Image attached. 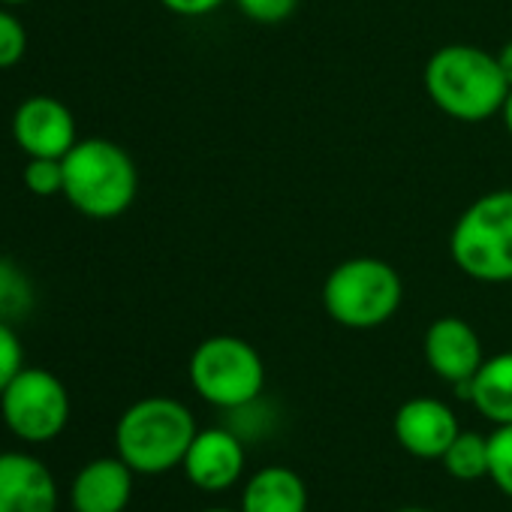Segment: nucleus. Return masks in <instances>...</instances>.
<instances>
[{"label":"nucleus","instance_id":"obj_27","mask_svg":"<svg viewBox=\"0 0 512 512\" xmlns=\"http://www.w3.org/2000/svg\"><path fill=\"white\" fill-rule=\"evenodd\" d=\"M4 7H19V4H31V0H0Z\"/></svg>","mask_w":512,"mask_h":512},{"label":"nucleus","instance_id":"obj_5","mask_svg":"<svg viewBox=\"0 0 512 512\" xmlns=\"http://www.w3.org/2000/svg\"><path fill=\"white\" fill-rule=\"evenodd\" d=\"M404 299L395 266L377 256H353L338 263L323 284V308L344 329H377L389 323Z\"/></svg>","mask_w":512,"mask_h":512},{"label":"nucleus","instance_id":"obj_13","mask_svg":"<svg viewBox=\"0 0 512 512\" xmlns=\"http://www.w3.org/2000/svg\"><path fill=\"white\" fill-rule=\"evenodd\" d=\"M133 467L118 455H103L79 467L70 482L73 512H124L133 497Z\"/></svg>","mask_w":512,"mask_h":512},{"label":"nucleus","instance_id":"obj_9","mask_svg":"<svg viewBox=\"0 0 512 512\" xmlns=\"http://www.w3.org/2000/svg\"><path fill=\"white\" fill-rule=\"evenodd\" d=\"M247 467V452H244V440L232 431V428H202L196 431L181 470L187 476V482L199 491H226L235 482H241Z\"/></svg>","mask_w":512,"mask_h":512},{"label":"nucleus","instance_id":"obj_15","mask_svg":"<svg viewBox=\"0 0 512 512\" xmlns=\"http://www.w3.org/2000/svg\"><path fill=\"white\" fill-rule=\"evenodd\" d=\"M476 413L494 425H512V350L485 356L470 380V401Z\"/></svg>","mask_w":512,"mask_h":512},{"label":"nucleus","instance_id":"obj_25","mask_svg":"<svg viewBox=\"0 0 512 512\" xmlns=\"http://www.w3.org/2000/svg\"><path fill=\"white\" fill-rule=\"evenodd\" d=\"M500 115H503V127H506V133L512 136V91H509V97H506V103H503Z\"/></svg>","mask_w":512,"mask_h":512},{"label":"nucleus","instance_id":"obj_4","mask_svg":"<svg viewBox=\"0 0 512 512\" xmlns=\"http://www.w3.org/2000/svg\"><path fill=\"white\" fill-rule=\"evenodd\" d=\"M449 256L479 284H512V190H491L461 211Z\"/></svg>","mask_w":512,"mask_h":512},{"label":"nucleus","instance_id":"obj_22","mask_svg":"<svg viewBox=\"0 0 512 512\" xmlns=\"http://www.w3.org/2000/svg\"><path fill=\"white\" fill-rule=\"evenodd\" d=\"M235 7L256 25H281L296 13L299 0H235Z\"/></svg>","mask_w":512,"mask_h":512},{"label":"nucleus","instance_id":"obj_26","mask_svg":"<svg viewBox=\"0 0 512 512\" xmlns=\"http://www.w3.org/2000/svg\"><path fill=\"white\" fill-rule=\"evenodd\" d=\"M199 512H241V509H229V506H208V509H199Z\"/></svg>","mask_w":512,"mask_h":512},{"label":"nucleus","instance_id":"obj_20","mask_svg":"<svg viewBox=\"0 0 512 512\" xmlns=\"http://www.w3.org/2000/svg\"><path fill=\"white\" fill-rule=\"evenodd\" d=\"M25 52H28V31L22 19L10 7L0 4V70L22 64Z\"/></svg>","mask_w":512,"mask_h":512},{"label":"nucleus","instance_id":"obj_28","mask_svg":"<svg viewBox=\"0 0 512 512\" xmlns=\"http://www.w3.org/2000/svg\"><path fill=\"white\" fill-rule=\"evenodd\" d=\"M398 512H431V509H422V506H404V509H398Z\"/></svg>","mask_w":512,"mask_h":512},{"label":"nucleus","instance_id":"obj_18","mask_svg":"<svg viewBox=\"0 0 512 512\" xmlns=\"http://www.w3.org/2000/svg\"><path fill=\"white\" fill-rule=\"evenodd\" d=\"M488 479L512 500V425H497L488 434Z\"/></svg>","mask_w":512,"mask_h":512},{"label":"nucleus","instance_id":"obj_16","mask_svg":"<svg viewBox=\"0 0 512 512\" xmlns=\"http://www.w3.org/2000/svg\"><path fill=\"white\" fill-rule=\"evenodd\" d=\"M443 467L458 482H476L488 476V437L479 431H458L443 452Z\"/></svg>","mask_w":512,"mask_h":512},{"label":"nucleus","instance_id":"obj_24","mask_svg":"<svg viewBox=\"0 0 512 512\" xmlns=\"http://www.w3.org/2000/svg\"><path fill=\"white\" fill-rule=\"evenodd\" d=\"M497 64H500V70H503V76H506L509 88H512V40L500 46V52H497Z\"/></svg>","mask_w":512,"mask_h":512},{"label":"nucleus","instance_id":"obj_21","mask_svg":"<svg viewBox=\"0 0 512 512\" xmlns=\"http://www.w3.org/2000/svg\"><path fill=\"white\" fill-rule=\"evenodd\" d=\"M25 368V347L16 335V326L0 320V392Z\"/></svg>","mask_w":512,"mask_h":512},{"label":"nucleus","instance_id":"obj_2","mask_svg":"<svg viewBox=\"0 0 512 512\" xmlns=\"http://www.w3.org/2000/svg\"><path fill=\"white\" fill-rule=\"evenodd\" d=\"M196 431V419L184 401L169 395L139 398L118 416L115 455L136 476H163L181 467Z\"/></svg>","mask_w":512,"mask_h":512},{"label":"nucleus","instance_id":"obj_1","mask_svg":"<svg viewBox=\"0 0 512 512\" xmlns=\"http://www.w3.org/2000/svg\"><path fill=\"white\" fill-rule=\"evenodd\" d=\"M422 79L428 100L443 115L464 124H479L497 115L512 91L497 64V55L464 43L437 49L428 58Z\"/></svg>","mask_w":512,"mask_h":512},{"label":"nucleus","instance_id":"obj_12","mask_svg":"<svg viewBox=\"0 0 512 512\" xmlns=\"http://www.w3.org/2000/svg\"><path fill=\"white\" fill-rule=\"evenodd\" d=\"M58 482L31 452H0V512H58Z\"/></svg>","mask_w":512,"mask_h":512},{"label":"nucleus","instance_id":"obj_6","mask_svg":"<svg viewBox=\"0 0 512 512\" xmlns=\"http://www.w3.org/2000/svg\"><path fill=\"white\" fill-rule=\"evenodd\" d=\"M187 377L205 404L229 413L263 398L266 362L260 350L238 335H211L190 353Z\"/></svg>","mask_w":512,"mask_h":512},{"label":"nucleus","instance_id":"obj_10","mask_svg":"<svg viewBox=\"0 0 512 512\" xmlns=\"http://www.w3.org/2000/svg\"><path fill=\"white\" fill-rule=\"evenodd\" d=\"M392 431H395L398 446L407 455L422 458V461H440L449 443L458 437L461 425L449 404L419 395V398L404 401L395 410Z\"/></svg>","mask_w":512,"mask_h":512},{"label":"nucleus","instance_id":"obj_3","mask_svg":"<svg viewBox=\"0 0 512 512\" xmlns=\"http://www.w3.org/2000/svg\"><path fill=\"white\" fill-rule=\"evenodd\" d=\"M139 193L133 157L112 139H79L64 157V199L91 220L121 217Z\"/></svg>","mask_w":512,"mask_h":512},{"label":"nucleus","instance_id":"obj_11","mask_svg":"<svg viewBox=\"0 0 512 512\" xmlns=\"http://www.w3.org/2000/svg\"><path fill=\"white\" fill-rule=\"evenodd\" d=\"M422 353L428 368L452 386L470 383L479 365L485 362L476 329L461 317H437L425 329Z\"/></svg>","mask_w":512,"mask_h":512},{"label":"nucleus","instance_id":"obj_14","mask_svg":"<svg viewBox=\"0 0 512 512\" xmlns=\"http://www.w3.org/2000/svg\"><path fill=\"white\" fill-rule=\"evenodd\" d=\"M241 512H308V485L287 464H269L247 476Z\"/></svg>","mask_w":512,"mask_h":512},{"label":"nucleus","instance_id":"obj_17","mask_svg":"<svg viewBox=\"0 0 512 512\" xmlns=\"http://www.w3.org/2000/svg\"><path fill=\"white\" fill-rule=\"evenodd\" d=\"M34 308V287L28 275L0 256V320L16 323Z\"/></svg>","mask_w":512,"mask_h":512},{"label":"nucleus","instance_id":"obj_8","mask_svg":"<svg viewBox=\"0 0 512 512\" xmlns=\"http://www.w3.org/2000/svg\"><path fill=\"white\" fill-rule=\"evenodd\" d=\"M13 139L28 157L64 160L79 142L76 118L61 100L49 94H34L22 100L13 112Z\"/></svg>","mask_w":512,"mask_h":512},{"label":"nucleus","instance_id":"obj_7","mask_svg":"<svg viewBox=\"0 0 512 512\" xmlns=\"http://www.w3.org/2000/svg\"><path fill=\"white\" fill-rule=\"evenodd\" d=\"M70 392L49 368H22L0 392V419L7 431L31 446L52 443L70 425Z\"/></svg>","mask_w":512,"mask_h":512},{"label":"nucleus","instance_id":"obj_23","mask_svg":"<svg viewBox=\"0 0 512 512\" xmlns=\"http://www.w3.org/2000/svg\"><path fill=\"white\" fill-rule=\"evenodd\" d=\"M163 10L181 16V19H202L211 16L214 10H220L226 0H160Z\"/></svg>","mask_w":512,"mask_h":512},{"label":"nucleus","instance_id":"obj_19","mask_svg":"<svg viewBox=\"0 0 512 512\" xmlns=\"http://www.w3.org/2000/svg\"><path fill=\"white\" fill-rule=\"evenodd\" d=\"M25 187L34 196H64V160L55 157H28L25 163Z\"/></svg>","mask_w":512,"mask_h":512}]
</instances>
